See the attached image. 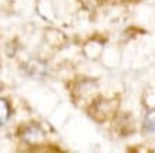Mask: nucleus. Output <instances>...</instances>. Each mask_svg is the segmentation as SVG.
I'll list each match as a JSON object with an SVG mask.
<instances>
[{
	"label": "nucleus",
	"instance_id": "obj_2",
	"mask_svg": "<svg viewBox=\"0 0 155 153\" xmlns=\"http://www.w3.org/2000/svg\"><path fill=\"white\" fill-rule=\"evenodd\" d=\"M7 118H9V105L6 101L0 99V126L7 121Z\"/></svg>",
	"mask_w": 155,
	"mask_h": 153
},
{
	"label": "nucleus",
	"instance_id": "obj_1",
	"mask_svg": "<svg viewBox=\"0 0 155 153\" xmlns=\"http://www.w3.org/2000/svg\"><path fill=\"white\" fill-rule=\"evenodd\" d=\"M144 126H145V129L148 132H155V109L154 111H150L145 115Z\"/></svg>",
	"mask_w": 155,
	"mask_h": 153
}]
</instances>
